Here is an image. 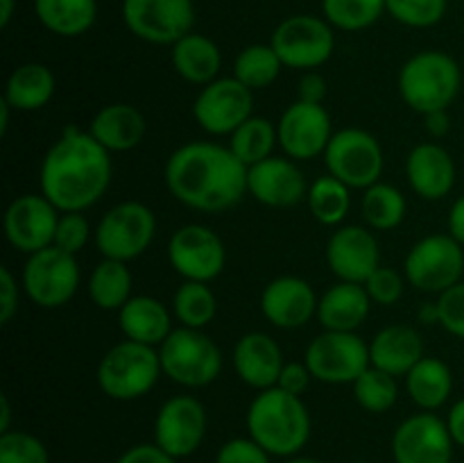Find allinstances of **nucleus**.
I'll return each mask as SVG.
<instances>
[{
  "mask_svg": "<svg viewBox=\"0 0 464 463\" xmlns=\"http://www.w3.org/2000/svg\"><path fill=\"white\" fill-rule=\"evenodd\" d=\"M163 180L177 202L195 212L220 213L247 193V166L229 145L190 141L168 157Z\"/></svg>",
  "mask_w": 464,
  "mask_h": 463,
  "instance_id": "1",
  "label": "nucleus"
},
{
  "mask_svg": "<svg viewBox=\"0 0 464 463\" xmlns=\"http://www.w3.org/2000/svg\"><path fill=\"white\" fill-rule=\"evenodd\" d=\"M111 153L91 132L66 127L45 153L39 171L41 193L59 212H86L111 184Z\"/></svg>",
  "mask_w": 464,
  "mask_h": 463,
  "instance_id": "2",
  "label": "nucleus"
},
{
  "mask_svg": "<svg viewBox=\"0 0 464 463\" xmlns=\"http://www.w3.org/2000/svg\"><path fill=\"white\" fill-rule=\"evenodd\" d=\"M247 436L272 457H297L311 438V411L299 395L285 393L279 386L258 390L249 402Z\"/></svg>",
  "mask_w": 464,
  "mask_h": 463,
  "instance_id": "3",
  "label": "nucleus"
},
{
  "mask_svg": "<svg viewBox=\"0 0 464 463\" xmlns=\"http://www.w3.org/2000/svg\"><path fill=\"white\" fill-rule=\"evenodd\" d=\"M462 82L460 64L444 50H420L406 59L397 77L401 100L421 116L451 107Z\"/></svg>",
  "mask_w": 464,
  "mask_h": 463,
  "instance_id": "4",
  "label": "nucleus"
},
{
  "mask_svg": "<svg viewBox=\"0 0 464 463\" xmlns=\"http://www.w3.org/2000/svg\"><path fill=\"white\" fill-rule=\"evenodd\" d=\"M161 375L159 348L130 339L109 348L98 363L100 390L118 402H131L148 395Z\"/></svg>",
  "mask_w": 464,
  "mask_h": 463,
  "instance_id": "5",
  "label": "nucleus"
},
{
  "mask_svg": "<svg viewBox=\"0 0 464 463\" xmlns=\"http://www.w3.org/2000/svg\"><path fill=\"white\" fill-rule=\"evenodd\" d=\"M163 375L186 389H204L222 372V352L204 330L177 327L159 345Z\"/></svg>",
  "mask_w": 464,
  "mask_h": 463,
  "instance_id": "6",
  "label": "nucleus"
},
{
  "mask_svg": "<svg viewBox=\"0 0 464 463\" xmlns=\"http://www.w3.org/2000/svg\"><path fill=\"white\" fill-rule=\"evenodd\" d=\"M154 236H157V216L152 209L136 200H125L113 204L100 218L93 241L102 259L130 263L148 252Z\"/></svg>",
  "mask_w": 464,
  "mask_h": 463,
  "instance_id": "7",
  "label": "nucleus"
},
{
  "mask_svg": "<svg viewBox=\"0 0 464 463\" xmlns=\"http://www.w3.org/2000/svg\"><path fill=\"white\" fill-rule=\"evenodd\" d=\"M322 157L329 175L347 184L349 189H370L372 184L381 182L385 168L381 141L361 127L334 132Z\"/></svg>",
  "mask_w": 464,
  "mask_h": 463,
  "instance_id": "8",
  "label": "nucleus"
},
{
  "mask_svg": "<svg viewBox=\"0 0 464 463\" xmlns=\"http://www.w3.org/2000/svg\"><path fill=\"white\" fill-rule=\"evenodd\" d=\"M270 45L285 68L315 71L324 66L335 50L334 25L324 16L295 14L284 18L272 32Z\"/></svg>",
  "mask_w": 464,
  "mask_h": 463,
  "instance_id": "9",
  "label": "nucleus"
},
{
  "mask_svg": "<svg viewBox=\"0 0 464 463\" xmlns=\"http://www.w3.org/2000/svg\"><path fill=\"white\" fill-rule=\"evenodd\" d=\"M80 263L75 254L59 250L57 245L27 254L23 266L21 286L27 298L41 309H59L72 300L80 289Z\"/></svg>",
  "mask_w": 464,
  "mask_h": 463,
  "instance_id": "10",
  "label": "nucleus"
},
{
  "mask_svg": "<svg viewBox=\"0 0 464 463\" xmlns=\"http://www.w3.org/2000/svg\"><path fill=\"white\" fill-rule=\"evenodd\" d=\"M464 245L451 234H429L417 241L406 254L403 275L424 293H444L462 281L464 275Z\"/></svg>",
  "mask_w": 464,
  "mask_h": 463,
  "instance_id": "11",
  "label": "nucleus"
},
{
  "mask_svg": "<svg viewBox=\"0 0 464 463\" xmlns=\"http://www.w3.org/2000/svg\"><path fill=\"white\" fill-rule=\"evenodd\" d=\"M304 361L313 379L322 384H353L372 366L370 343L356 331L324 330L308 343Z\"/></svg>",
  "mask_w": 464,
  "mask_h": 463,
  "instance_id": "12",
  "label": "nucleus"
},
{
  "mask_svg": "<svg viewBox=\"0 0 464 463\" xmlns=\"http://www.w3.org/2000/svg\"><path fill=\"white\" fill-rule=\"evenodd\" d=\"M122 21L136 39L152 45H175L193 32V0H122Z\"/></svg>",
  "mask_w": 464,
  "mask_h": 463,
  "instance_id": "13",
  "label": "nucleus"
},
{
  "mask_svg": "<svg viewBox=\"0 0 464 463\" xmlns=\"http://www.w3.org/2000/svg\"><path fill=\"white\" fill-rule=\"evenodd\" d=\"M249 116H254V91L234 75L208 82L193 103L195 123L211 136H231Z\"/></svg>",
  "mask_w": 464,
  "mask_h": 463,
  "instance_id": "14",
  "label": "nucleus"
},
{
  "mask_svg": "<svg viewBox=\"0 0 464 463\" xmlns=\"http://www.w3.org/2000/svg\"><path fill=\"white\" fill-rule=\"evenodd\" d=\"M168 261L184 281H213L227 263L220 236L207 225L188 222L172 232L168 241Z\"/></svg>",
  "mask_w": 464,
  "mask_h": 463,
  "instance_id": "15",
  "label": "nucleus"
},
{
  "mask_svg": "<svg viewBox=\"0 0 464 463\" xmlns=\"http://www.w3.org/2000/svg\"><path fill=\"white\" fill-rule=\"evenodd\" d=\"M207 427V409L198 398L172 395L159 407L154 418V443L175 458L190 457L204 443Z\"/></svg>",
  "mask_w": 464,
  "mask_h": 463,
  "instance_id": "16",
  "label": "nucleus"
},
{
  "mask_svg": "<svg viewBox=\"0 0 464 463\" xmlns=\"http://www.w3.org/2000/svg\"><path fill=\"white\" fill-rule=\"evenodd\" d=\"M62 212L44 193H23L5 209V239L14 250L34 254L54 243V232Z\"/></svg>",
  "mask_w": 464,
  "mask_h": 463,
  "instance_id": "17",
  "label": "nucleus"
},
{
  "mask_svg": "<svg viewBox=\"0 0 464 463\" xmlns=\"http://www.w3.org/2000/svg\"><path fill=\"white\" fill-rule=\"evenodd\" d=\"M279 145L295 162L322 157L334 136V123L324 104L295 100L276 123Z\"/></svg>",
  "mask_w": 464,
  "mask_h": 463,
  "instance_id": "18",
  "label": "nucleus"
},
{
  "mask_svg": "<svg viewBox=\"0 0 464 463\" xmlns=\"http://www.w3.org/2000/svg\"><path fill=\"white\" fill-rule=\"evenodd\" d=\"M453 445L447 420L421 411L394 429L392 458L394 463H451Z\"/></svg>",
  "mask_w": 464,
  "mask_h": 463,
  "instance_id": "19",
  "label": "nucleus"
},
{
  "mask_svg": "<svg viewBox=\"0 0 464 463\" xmlns=\"http://www.w3.org/2000/svg\"><path fill=\"white\" fill-rule=\"evenodd\" d=\"M326 263L340 281L365 284L381 266V245L365 225H340L326 243Z\"/></svg>",
  "mask_w": 464,
  "mask_h": 463,
  "instance_id": "20",
  "label": "nucleus"
},
{
  "mask_svg": "<svg viewBox=\"0 0 464 463\" xmlns=\"http://www.w3.org/2000/svg\"><path fill=\"white\" fill-rule=\"evenodd\" d=\"M306 177L290 157H267L247 168V193L266 207H295L308 195Z\"/></svg>",
  "mask_w": 464,
  "mask_h": 463,
  "instance_id": "21",
  "label": "nucleus"
},
{
  "mask_svg": "<svg viewBox=\"0 0 464 463\" xmlns=\"http://www.w3.org/2000/svg\"><path fill=\"white\" fill-rule=\"evenodd\" d=\"M315 289L297 275H281L267 281L261 293V313L279 330H299L317 318Z\"/></svg>",
  "mask_w": 464,
  "mask_h": 463,
  "instance_id": "22",
  "label": "nucleus"
},
{
  "mask_svg": "<svg viewBox=\"0 0 464 463\" xmlns=\"http://www.w3.org/2000/svg\"><path fill=\"white\" fill-rule=\"evenodd\" d=\"M406 177L421 200H442L456 186V162L444 145L426 141L408 154Z\"/></svg>",
  "mask_w": 464,
  "mask_h": 463,
  "instance_id": "23",
  "label": "nucleus"
},
{
  "mask_svg": "<svg viewBox=\"0 0 464 463\" xmlns=\"http://www.w3.org/2000/svg\"><path fill=\"white\" fill-rule=\"evenodd\" d=\"M284 352L279 343L266 331H247L234 348L236 375L254 390H267L276 386L284 370Z\"/></svg>",
  "mask_w": 464,
  "mask_h": 463,
  "instance_id": "24",
  "label": "nucleus"
},
{
  "mask_svg": "<svg viewBox=\"0 0 464 463\" xmlns=\"http://www.w3.org/2000/svg\"><path fill=\"white\" fill-rule=\"evenodd\" d=\"M91 136L109 153H127L140 145L148 134V121L134 104L111 103L91 118Z\"/></svg>",
  "mask_w": 464,
  "mask_h": 463,
  "instance_id": "25",
  "label": "nucleus"
},
{
  "mask_svg": "<svg viewBox=\"0 0 464 463\" xmlns=\"http://www.w3.org/2000/svg\"><path fill=\"white\" fill-rule=\"evenodd\" d=\"M424 359V340L411 325H388L370 340V361L379 370L406 377Z\"/></svg>",
  "mask_w": 464,
  "mask_h": 463,
  "instance_id": "26",
  "label": "nucleus"
},
{
  "mask_svg": "<svg viewBox=\"0 0 464 463\" xmlns=\"http://www.w3.org/2000/svg\"><path fill=\"white\" fill-rule=\"evenodd\" d=\"M372 298L362 284L338 281L320 295L317 302V320L329 331H358L367 320L372 309Z\"/></svg>",
  "mask_w": 464,
  "mask_h": 463,
  "instance_id": "27",
  "label": "nucleus"
},
{
  "mask_svg": "<svg viewBox=\"0 0 464 463\" xmlns=\"http://www.w3.org/2000/svg\"><path fill=\"white\" fill-rule=\"evenodd\" d=\"M118 327L125 339L159 348L172 331V313L152 295H131L118 311Z\"/></svg>",
  "mask_w": 464,
  "mask_h": 463,
  "instance_id": "28",
  "label": "nucleus"
},
{
  "mask_svg": "<svg viewBox=\"0 0 464 463\" xmlns=\"http://www.w3.org/2000/svg\"><path fill=\"white\" fill-rule=\"evenodd\" d=\"M170 62L177 75L190 84L207 86L218 80L222 68V53L213 39L199 32H190L170 45Z\"/></svg>",
  "mask_w": 464,
  "mask_h": 463,
  "instance_id": "29",
  "label": "nucleus"
},
{
  "mask_svg": "<svg viewBox=\"0 0 464 463\" xmlns=\"http://www.w3.org/2000/svg\"><path fill=\"white\" fill-rule=\"evenodd\" d=\"M54 91H57L54 73L45 64L27 62L9 73L3 98L16 112H36L53 100Z\"/></svg>",
  "mask_w": 464,
  "mask_h": 463,
  "instance_id": "30",
  "label": "nucleus"
},
{
  "mask_svg": "<svg viewBox=\"0 0 464 463\" xmlns=\"http://www.w3.org/2000/svg\"><path fill=\"white\" fill-rule=\"evenodd\" d=\"M406 390L421 411H438L453 393V372L442 359L424 357L406 375Z\"/></svg>",
  "mask_w": 464,
  "mask_h": 463,
  "instance_id": "31",
  "label": "nucleus"
},
{
  "mask_svg": "<svg viewBox=\"0 0 464 463\" xmlns=\"http://www.w3.org/2000/svg\"><path fill=\"white\" fill-rule=\"evenodd\" d=\"M41 25L57 36H82L95 25L98 0H34Z\"/></svg>",
  "mask_w": 464,
  "mask_h": 463,
  "instance_id": "32",
  "label": "nucleus"
},
{
  "mask_svg": "<svg viewBox=\"0 0 464 463\" xmlns=\"http://www.w3.org/2000/svg\"><path fill=\"white\" fill-rule=\"evenodd\" d=\"M134 280L125 261L102 259L89 277V298L102 311H121L131 298Z\"/></svg>",
  "mask_w": 464,
  "mask_h": 463,
  "instance_id": "33",
  "label": "nucleus"
},
{
  "mask_svg": "<svg viewBox=\"0 0 464 463\" xmlns=\"http://www.w3.org/2000/svg\"><path fill=\"white\" fill-rule=\"evenodd\" d=\"M361 212L370 230L390 232L406 221L408 202L397 186L388 182H376L362 193Z\"/></svg>",
  "mask_w": 464,
  "mask_h": 463,
  "instance_id": "34",
  "label": "nucleus"
},
{
  "mask_svg": "<svg viewBox=\"0 0 464 463\" xmlns=\"http://www.w3.org/2000/svg\"><path fill=\"white\" fill-rule=\"evenodd\" d=\"M306 202L317 222L326 227H340L352 209V189L326 172L311 182Z\"/></svg>",
  "mask_w": 464,
  "mask_h": 463,
  "instance_id": "35",
  "label": "nucleus"
},
{
  "mask_svg": "<svg viewBox=\"0 0 464 463\" xmlns=\"http://www.w3.org/2000/svg\"><path fill=\"white\" fill-rule=\"evenodd\" d=\"M231 153L245 163V166H254V163L263 162V159L272 157L275 148L279 145V134H276V123L267 121L266 116H249L234 134L229 136Z\"/></svg>",
  "mask_w": 464,
  "mask_h": 463,
  "instance_id": "36",
  "label": "nucleus"
},
{
  "mask_svg": "<svg viewBox=\"0 0 464 463\" xmlns=\"http://www.w3.org/2000/svg\"><path fill=\"white\" fill-rule=\"evenodd\" d=\"M218 313V298L207 281H184L172 295V316L181 327L204 330Z\"/></svg>",
  "mask_w": 464,
  "mask_h": 463,
  "instance_id": "37",
  "label": "nucleus"
},
{
  "mask_svg": "<svg viewBox=\"0 0 464 463\" xmlns=\"http://www.w3.org/2000/svg\"><path fill=\"white\" fill-rule=\"evenodd\" d=\"M284 68V62L270 44H252L245 45L236 57L234 77L243 82L247 89L258 91L275 84Z\"/></svg>",
  "mask_w": 464,
  "mask_h": 463,
  "instance_id": "38",
  "label": "nucleus"
},
{
  "mask_svg": "<svg viewBox=\"0 0 464 463\" xmlns=\"http://www.w3.org/2000/svg\"><path fill=\"white\" fill-rule=\"evenodd\" d=\"M326 21L343 32H361L385 14V0H322Z\"/></svg>",
  "mask_w": 464,
  "mask_h": 463,
  "instance_id": "39",
  "label": "nucleus"
},
{
  "mask_svg": "<svg viewBox=\"0 0 464 463\" xmlns=\"http://www.w3.org/2000/svg\"><path fill=\"white\" fill-rule=\"evenodd\" d=\"M353 399L358 407H362L370 413H385L397 404L399 399V384L397 377L390 372L379 370L370 366L356 381L352 384Z\"/></svg>",
  "mask_w": 464,
  "mask_h": 463,
  "instance_id": "40",
  "label": "nucleus"
},
{
  "mask_svg": "<svg viewBox=\"0 0 464 463\" xmlns=\"http://www.w3.org/2000/svg\"><path fill=\"white\" fill-rule=\"evenodd\" d=\"M447 5L449 0H385V12L401 25L424 30L442 21Z\"/></svg>",
  "mask_w": 464,
  "mask_h": 463,
  "instance_id": "41",
  "label": "nucleus"
},
{
  "mask_svg": "<svg viewBox=\"0 0 464 463\" xmlns=\"http://www.w3.org/2000/svg\"><path fill=\"white\" fill-rule=\"evenodd\" d=\"M0 463H50V454L34 434L9 429L0 434Z\"/></svg>",
  "mask_w": 464,
  "mask_h": 463,
  "instance_id": "42",
  "label": "nucleus"
},
{
  "mask_svg": "<svg viewBox=\"0 0 464 463\" xmlns=\"http://www.w3.org/2000/svg\"><path fill=\"white\" fill-rule=\"evenodd\" d=\"M91 234H95V230H91V222L84 216V212H62L53 245H57L59 250L68 254H77L86 248Z\"/></svg>",
  "mask_w": 464,
  "mask_h": 463,
  "instance_id": "43",
  "label": "nucleus"
},
{
  "mask_svg": "<svg viewBox=\"0 0 464 463\" xmlns=\"http://www.w3.org/2000/svg\"><path fill=\"white\" fill-rule=\"evenodd\" d=\"M367 289V295L372 298V302L381 304V307H392L401 300L403 289H406V280L399 271L390 266H379L367 281L362 284Z\"/></svg>",
  "mask_w": 464,
  "mask_h": 463,
  "instance_id": "44",
  "label": "nucleus"
},
{
  "mask_svg": "<svg viewBox=\"0 0 464 463\" xmlns=\"http://www.w3.org/2000/svg\"><path fill=\"white\" fill-rule=\"evenodd\" d=\"M438 311L440 325L451 336L464 340V281H458L456 286L440 293Z\"/></svg>",
  "mask_w": 464,
  "mask_h": 463,
  "instance_id": "45",
  "label": "nucleus"
},
{
  "mask_svg": "<svg viewBox=\"0 0 464 463\" xmlns=\"http://www.w3.org/2000/svg\"><path fill=\"white\" fill-rule=\"evenodd\" d=\"M216 463H272V454L249 436L231 438L218 449Z\"/></svg>",
  "mask_w": 464,
  "mask_h": 463,
  "instance_id": "46",
  "label": "nucleus"
},
{
  "mask_svg": "<svg viewBox=\"0 0 464 463\" xmlns=\"http://www.w3.org/2000/svg\"><path fill=\"white\" fill-rule=\"evenodd\" d=\"M311 381H313V375L311 370H308L306 361H290L285 363L284 370H281L276 386L284 389L285 393H293L302 398V395L308 390V386H311Z\"/></svg>",
  "mask_w": 464,
  "mask_h": 463,
  "instance_id": "47",
  "label": "nucleus"
},
{
  "mask_svg": "<svg viewBox=\"0 0 464 463\" xmlns=\"http://www.w3.org/2000/svg\"><path fill=\"white\" fill-rule=\"evenodd\" d=\"M18 311V281L7 266H0V322L9 325Z\"/></svg>",
  "mask_w": 464,
  "mask_h": 463,
  "instance_id": "48",
  "label": "nucleus"
},
{
  "mask_svg": "<svg viewBox=\"0 0 464 463\" xmlns=\"http://www.w3.org/2000/svg\"><path fill=\"white\" fill-rule=\"evenodd\" d=\"M116 463H177V458L159 448L157 443H140L125 449Z\"/></svg>",
  "mask_w": 464,
  "mask_h": 463,
  "instance_id": "49",
  "label": "nucleus"
},
{
  "mask_svg": "<svg viewBox=\"0 0 464 463\" xmlns=\"http://www.w3.org/2000/svg\"><path fill=\"white\" fill-rule=\"evenodd\" d=\"M326 77L317 71H306L299 80V98L304 103H313V104H324L326 98Z\"/></svg>",
  "mask_w": 464,
  "mask_h": 463,
  "instance_id": "50",
  "label": "nucleus"
},
{
  "mask_svg": "<svg viewBox=\"0 0 464 463\" xmlns=\"http://www.w3.org/2000/svg\"><path fill=\"white\" fill-rule=\"evenodd\" d=\"M426 132H429L433 139H442L451 130V116H449V109H440V112H430L424 116Z\"/></svg>",
  "mask_w": 464,
  "mask_h": 463,
  "instance_id": "51",
  "label": "nucleus"
},
{
  "mask_svg": "<svg viewBox=\"0 0 464 463\" xmlns=\"http://www.w3.org/2000/svg\"><path fill=\"white\" fill-rule=\"evenodd\" d=\"M447 425H449V431H451L453 443L464 448V398L458 399V402L451 407V411H449L447 416Z\"/></svg>",
  "mask_w": 464,
  "mask_h": 463,
  "instance_id": "52",
  "label": "nucleus"
},
{
  "mask_svg": "<svg viewBox=\"0 0 464 463\" xmlns=\"http://www.w3.org/2000/svg\"><path fill=\"white\" fill-rule=\"evenodd\" d=\"M447 227H449V234H451L458 243L464 245V195H460V198L453 202L451 212H449Z\"/></svg>",
  "mask_w": 464,
  "mask_h": 463,
  "instance_id": "53",
  "label": "nucleus"
},
{
  "mask_svg": "<svg viewBox=\"0 0 464 463\" xmlns=\"http://www.w3.org/2000/svg\"><path fill=\"white\" fill-rule=\"evenodd\" d=\"M420 320L424 322V325H433V322H438L440 325V311H438V302H429L424 304V307L420 309Z\"/></svg>",
  "mask_w": 464,
  "mask_h": 463,
  "instance_id": "54",
  "label": "nucleus"
},
{
  "mask_svg": "<svg viewBox=\"0 0 464 463\" xmlns=\"http://www.w3.org/2000/svg\"><path fill=\"white\" fill-rule=\"evenodd\" d=\"M9 422H12V407H9L7 395H0V434L9 431Z\"/></svg>",
  "mask_w": 464,
  "mask_h": 463,
  "instance_id": "55",
  "label": "nucleus"
},
{
  "mask_svg": "<svg viewBox=\"0 0 464 463\" xmlns=\"http://www.w3.org/2000/svg\"><path fill=\"white\" fill-rule=\"evenodd\" d=\"M16 0H0V27H7L12 23Z\"/></svg>",
  "mask_w": 464,
  "mask_h": 463,
  "instance_id": "56",
  "label": "nucleus"
},
{
  "mask_svg": "<svg viewBox=\"0 0 464 463\" xmlns=\"http://www.w3.org/2000/svg\"><path fill=\"white\" fill-rule=\"evenodd\" d=\"M9 112H12V107H9L7 100H0V134H7V127H9Z\"/></svg>",
  "mask_w": 464,
  "mask_h": 463,
  "instance_id": "57",
  "label": "nucleus"
},
{
  "mask_svg": "<svg viewBox=\"0 0 464 463\" xmlns=\"http://www.w3.org/2000/svg\"><path fill=\"white\" fill-rule=\"evenodd\" d=\"M285 463H322V461H317V458H311V457H293Z\"/></svg>",
  "mask_w": 464,
  "mask_h": 463,
  "instance_id": "58",
  "label": "nucleus"
}]
</instances>
